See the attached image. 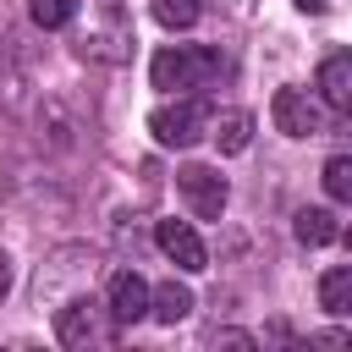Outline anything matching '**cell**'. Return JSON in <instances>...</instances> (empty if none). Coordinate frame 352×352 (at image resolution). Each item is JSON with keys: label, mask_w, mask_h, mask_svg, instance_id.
<instances>
[{"label": "cell", "mask_w": 352, "mask_h": 352, "mask_svg": "<svg viewBox=\"0 0 352 352\" xmlns=\"http://www.w3.org/2000/svg\"><path fill=\"white\" fill-rule=\"evenodd\" d=\"M346 248H352V226H346Z\"/></svg>", "instance_id": "obj_20"}, {"label": "cell", "mask_w": 352, "mask_h": 352, "mask_svg": "<svg viewBox=\"0 0 352 352\" xmlns=\"http://www.w3.org/2000/svg\"><path fill=\"white\" fill-rule=\"evenodd\" d=\"M319 94L330 110L352 116V50H336L324 66H319Z\"/></svg>", "instance_id": "obj_9"}, {"label": "cell", "mask_w": 352, "mask_h": 352, "mask_svg": "<svg viewBox=\"0 0 352 352\" xmlns=\"http://www.w3.org/2000/svg\"><path fill=\"white\" fill-rule=\"evenodd\" d=\"M198 0H154V22L160 28H192L198 22Z\"/></svg>", "instance_id": "obj_16"}, {"label": "cell", "mask_w": 352, "mask_h": 352, "mask_svg": "<svg viewBox=\"0 0 352 352\" xmlns=\"http://www.w3.org/2000/svg\"><path fill=\"white\" fill-rule=\"evenodd\" d=\"M297 242H302V248L336 242V214H330V209H297Z\"/></svg>", "instance_id": "obj_13"}, {"label": "cell", "mask_w": 352, "mask_h": 352, "mask_svg": "<svg viewBox=\"0 0 352 352\" xmlns=\"http://www.w3.org/2000/svg\"><path fill=\"white\" fill-rule=\"evenodd\" d=\"M176 192L187 198V209L198 220H220L226 214V198H231V187H226V176L214 165H182L176 170Z\"/></svg>", "instance_id": "obj_6"}, {"label": "cell", "mask_w": 352, "mask_h": 352, "mask_svg": "<svg viewBox=\"0 0 352 352\" xmlns=\"http://www.w3.org/2000/svg\"><path fill=\"white\" fill-rule=\"evenodd\" d=\"M319 308L324 314H352V264L319 275Z\"/></svg>", "instance_id": "obj_12"}, {"label": "cell", "mask_w": 352, "mask_h": 352, "mask_svg": "<svg viewBox=\"0 0 352 352\" xmlns=\"http://www.w3.org/2000/svg\"><path fill=\"white\" fill-rule=\"evenodd\" d=\"M77 50L99 66L132 60V16L121 11V0H88V28H82Z\"/></svg>", "instance_id": "obj_2"}, {"label": "cell", "mask_w": 352, "mask_h": 352, "mask_svg": "<svg viewBox=\"0 0 352 352\" xmlns=\"http://www.w3.org/2000/svg\"><path fill=\"white\" fill-rule=\"evenodd\" d=\"M6 286H11V270H6V258H0V297H6Z\"/></svg>", "instance_id": "obj_19"}, {"label": "cell", "mask_w": 352, "mask_h": 352, "mask_svg": "<svg viewBox=\"0 0 352 352\" xmlns=\"http://www.w3.org/2000/svg\"><path fill=\"white\" fill-rule=\"evenodd\" d=\"M148 314H154L160 324H182V319L192 314V292H187L182 280H160V286H154V302H148Z\"/></svg>", "instance_id": "obj_11"}, {"label": "cell", "mask_w": 352, "mask_h": 352, "mask_svg": "<svg viewBox=\"0 0 352 352\" xmlns=\"http://www.w3.org/2000/svg\"><path fill=\"white\" fill-rule=\"evenodd\" d=\"M209 121H214V110L198 94H176L170 104H160L148 116V132L160 148H192L198 138H209Z\"/></svg>", "instance_id": "obj_3"}, {"label": "cell", "mask_w": 352, "mask_h": 352, "mask_svg": "<svg viewBox=\"0 0 352 352\" xmlns=\"http://www.w3.org/2000/svg\"><path fill=\"white\" fill-rule=\"evenodd\" d=\"M324 192L336 204H352V154H330L324 160Z\"/></svg>", "instance_id": "obj_14"}, {"label": "cell", "mask_w": 352, "mask_h": 352, "mask_svg": "<svg viewBox=\"0 0 352 352\" xmlns=\"http://www.w3.org/2000/svg\"><path fill=\"white\" fill-rule=\"evenodd\" d=\"M116 330H121V319L110 314V302H94V297H72V302L55 314L60 346H94V341H110Z\"/></svg>", "instance_id": "obj_5"}, {"label": "cell", "mask_w": 352, "mask_h": 352, "mask_svg": "<svg viewBox=\"0 0 352 352\" xmlns=\"http://www.w3.org/2000/svg\"><path fill=\"white\" fill-rule=\"evenodd\" d=\"M292 6H297V11H308V16H319V11L330 6V0H292Z\"/></svg>", "instance_id": "obj_18"}, {"label": "cell", "mask_w": 352, "mask_h": 352, "mask_svg": "<svg viewBox=\"0 0 352 352\" xmlns=\"http://www.w3.org/2000/svg\"><path fill=\"white\" fill-rule=\"evenodd\" d=\"M270 116H275V126H280L286 138H324V132H336L324 94L314 99L308 88H280V94L270 99Z\"/></svg>", "instance_id": "obj_4"}, {"label": "cell", "mask_w": 352, "mask_h": 352, "mask_svg": "<svg viewBox=\"0 0 352 352\" xmlns=\"http://www.w3.org/2000/svg\"><path fill=\"white\" fill-rule=\"evenodd\" d=\"M28 16H33L38 28H72L77 0H28Z\"/></svg>", "instance_id": "obj_15"}, {"label": "cell", "mask_w": 352, "mask_h": 352, "mask_svg": "<svg viewBox=\"0 0 352 352\" xmlns=\"http://www.w3.org/2000/svg\"><path fill=\"white\" fill-rule=\"evenodd\" d=\"M220 72H226V55L209 50V44H165V50L148 60L154 88H165V94H198V88H209Z\"/></svg>", "instance_id": "obj_1"}, {"label": "cell", "mask_w": 352, "mask_h": 352, "mask_svg": "<svg viewBox=\"0 0 352 352\" xmlns=\"http://www.w3.org/2000/svg\"><path fill=\"white\" fill-rule=\"evenodd\" d=\"M209 138L220 143V154H242V148L253 143V116H248V110H220V116L209 121Z\"/></svg>", "instance_id": "obj_10"}, {"label": "cell", "mask_w": 352, "mask_h": 352, "mask_svg": "<svg viewBox=\"0 0 352 352\" xmlns=\"http://www.w3.org/2000/svg\"><path fill=\"white\" fill-rule=\"evenodd\" d=\"M104 302H110V314H116L121 324H138V319L148 314V302H154V286H148L138 270H116V275H110V297H104Z\"/></svg>", "instance_id": "obj_8"}, {"label": "cell", "mask_w": 352, "mask_h": 352, "mask_svg": "<svg viewBox=\"0 0 352 352\" xmlns=\"http://www.w3.org/2000/svg\"><path fill=\"white\" fill-rule=\"evenodd\" d=\"M214 341H226V346H253L248 330H214Z\"/></svg>", "instance_id": "obj_17"}, {"label": "cell", "mask_w": 352, "mask_h": 352, "mask_svg": "<svg viewBox=\"0 0 352 352\" xmlns=\"http://www.w3.org/2000/svg\"><path fill=\"white\" fill-rule=\"evenodd\" d=\"M154 242H160V253H165L176 270H187V275L209 270V248H204V236H198L187 220H160V226H154Z\"/></svg>", "instance_id": "obj_7"}]
</instances>
